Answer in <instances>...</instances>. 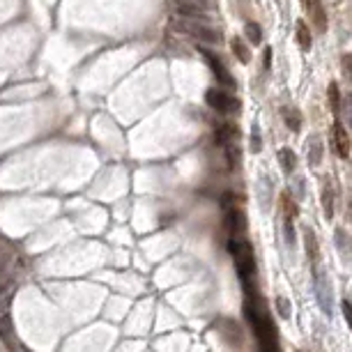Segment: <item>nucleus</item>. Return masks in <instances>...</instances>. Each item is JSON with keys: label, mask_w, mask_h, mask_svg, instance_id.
<instances>
[{"label": "nucleus", "mask_w": 352, "mask_h": 352, "mask_svg": "<svg viewBox=\"0 0 352 352\" xmlns=\"http://www.w3.org/2000/svg\"><path fill=\"white\" fill-rule=\"evenodd\" d=\"M322 207H325L327 219L334 217V189H331L329 182L322 185Z\"/></svg>", "instance_id": "16"}, {"label": "nucleus", "mask_w": 352, "mask_h": 352, "mask_svg": "<svg viewBox=\"0 0 352 352\" xmlns=\"http://www.w3.org/2000/svg\"><path fill=\"white\" fill-rule=\"evenodd\" d=\"M331 138H334V147H336V154L341 159H345L350 154V136H347L345 127L336 122L334 129H331Z\"/></svg>", "instance_id": "7"}, {"label": "nucleus", "mask_w": 352, "mask_h": 352, "mask_svg": "<svg viewBox=\"0 0 352 352\" xmlns=\"http://www.w3.org/2000/svg\"><path fill=\"white\" fill-rule=\"evenodd\" d=\"M336 246H338V251H341L343 258H347V260L352 258V237L343 230V228L336 230Z\"/></svg>", "instance_id": "13"}, {"label": "nucleus", "mask_w": 352, "mask_h": 352, "mask_svg": "<svg viewBox=\"0 0 352 352\" xmlns=\"http://www.w3.org/2000/svg\"><path fill=\"white\" fill-rule=\"evenodd\" d=\"M233 136H235V129L223 122V125H219L217 129H214V143H217V145L228 147V143L233 141Z\"/></svg>", "instance_id": "15"}, {"label": "nucleus", "mask_w": 352, "mask_h": 352, "mask_svg": "<svg viewBox=\"0 0 352 352\" xmlns=\"http://www.w3.org/2000/svg\"><path fill=\"white\" fill-rule=\"evenodd\" d=\"M230 46H233V51H235V55H237V60L242 62V65H246L251 60V55H249V49H246V44L242 42V39H237L235 37L233 42H230Z\"/></svg>", "instance_id": "17"}, {"label": "nucleus", "mask_w": 352, "mask_h": 352, "mask_svg": "<svg viewBox=\"0 0 352 352\" xmlns=\"http://www.w3.org/2000/svg\"><path fill=\"white\" fill-rule=\"evenodd\" d=\"M343 67H345V74L350 76V81H352V55H345V58H343Z\"/></svg>", "instance_id": "28"}, {"label": "nucleus", "mask_w": 352, "mask_h": 352, "mask_svg": "<svg viewBox=\"0 0 352 352\" xmlns=\"http://www.w3.org/2000/svg\"><path fill=\"white\" fill-rule=\"evenodd\" d=\"M341 309H343V318H345V320H347V325L352 327V302H347V299H345Z\"/></svg>", "instance_id": "26"}, {"label": "nucleus", "mask_w": 352, "mask_h": 352, "mask_svg": "<svg viewBox=\"0 0 352 352\" xmlns=\"http://www.w3.org/2000/svg\"><path fill=\"white\" fill-rule=\"evenodd\" d=\"M260 150H262V136H260V127L253 125V129H251V152Z\"/></svg>", "instance_id": "23"}, {"label": "nucleus", "mask_w": 352, "mask_h": 352, "mask_svg": "<svg viewBox=\"0 0 352 352\" xmlns=\"http://www.w3.org/2000/svg\"><path fill=\"white\" fill-rule=\"evenodd\" d=\"M281 205H283V217H286V219H290V221H293V219L299 214L297 205H295V203L290 201V196H288V194H283V201H281Z\"/></svg>", "instance_id": "21"}, {"label": "nucleus", "mask_w": 352, "mask_h": 352, "mask_svg": "<svg viewBox=\"0 0 352 352\" xmlns=\"http://www.w3.org/2000/svg\"><path fill=\"white\" fill-rule=\"evenodd\" d=\"M175 26H178L182 33L191 35V37H196V39H201V42H205V44H219L221 42L219 30H214L212 26H207V23H203V21L185 19V21H175Z\"/></svg>", "instance_id": "2"}, {"label": "nucleus", "mask_w": 352, "mask_h": 352, "mask_svg": "<svg viewBox=\"0 0 352 352\" xmlns=\"http://www.w3.org/2000/svg\"><path fill=\"white\" fill-rule=\"evenodd\" d=\"M283 230H286V242L293 246V244H295V230H293V221H290V219H286V223H283Z\"/></svg>", "instance_id": "25"}, {"label": "nucleus", "mask_w": 352, "mask_h": 352, "mask_svg": "<svg viewBox=\"0 0 352 352\" xmlns=\"http://www.w3.org/2000/svg\"><path fill=\"white\" fill-rule=\"evenodd\" d=\"M313 281H315V297H318L320 309L325 311L327 315H331V311H334V293H331V281L327 279V274H322L320 270H315Z\"/></svg>", "instance_id": "3"}, {"label": "nucleus", "mask_w": 352, "mask_h": 352, "mask_svg": "<svg viewBox=\"0 0 352 352\" xmlns=\"http://www.w3.org/2000/svg\"><path fill=\"white\" fill-rule=\"evenodd\" d=\"M345 115H347V122H350V127H352V95L345 97Z\"/></svg>", "instance_id": "27"}, {"label": "nucleus", "mask_w": 352, "mask_h": 352, "mask_svg": "<svg viewBox=\"0 0 352 352\" xmlns=\"http://www.w3.org/2000/svg\"><path fill=\"white\" fill-rule=\"evenodd\" d=\"M228 253L233 258L235 267H237V274L242 279H249L255 274V258H253V249L246 239L233 237L228 242Z\"/></svg>", "instance_id": "1"}, {"label": "nucleus", "mask_w": 352, "mask_h": 352, "mask_svg": "<svg viewBox=\"0 0 352 352\" xmlns=\"http://www.w3.org/2000/svg\"><path fill=\"white\" fill-rule=\"evenodd\" d=\"M350 217H352V203H350Z\"/></svg>", "instance_id": "30"}, {"label": "nucleus", "mask_w": 352, "mask_h": 352, "mask_svg": "<svg viewBox=\"0 0 352 352\" xmlns=\"http://www.w3.org/2000/svg\"><path fill=\"white\" fill-rule=\"evenodd\" d=\"M306 5H309V14H311V19H313L315 28H318V30H325L327 28V14H325L322 3H320V0H306Z\"/></svg>", "instance_id": "9"}, {"label": "nucleus", "mask_w": 352, "mask_h": 352, "mask_svg": "<svg viewBox=\"0 0 352 352\" xmlns=\"http://www.w3.org/2000/svg\"><path fill=\"white\" fill-rule=\"evenodd\" d=\"M244 33H246V39H249L253 46H258V44L262 42V33H260V26H258V23H246Z\"/></svg>", "instance_id": "20"}, {"label": "nucleus", "mask_w": 352, "mask_h": 352, "mask_svg": "<svg viewBox=\"0 0 352 352\" xmlns=\"http://www.w3.org/2000/svg\"><path fill=\"white\" fill-rule=\"evenodd\" d=\"M201 53L205 55V60H207V62H210V67H212V74L217 76V81L221 83V85H226V87H233V76L228 74L226 65H223L221 60H219L217 55H212L210 51H205V49H201Z\"/></svg>", "instance_id": "6"}, {"label": "nucleus", "mask_w": 352, "mask_h": 352, "mask_svg": "<svg viewBox=\"0 0 352 352\" xmlns=\"http://www.w3.org/2000/svg\"><path fill=\"white\" fill-rule=\"evenodd\" d=\"M279 161H281L283 173H293L295 166H297V157H295V152L290 147H281L279 150Z\"/></svg>", "instance_id": "14"}, {"label": "nucleus", "mask_w": 352, "mask_h": 352, "mask_svg": "<svg viewBox=\"0 0 352 352\" xmlns=\"http://www.w3.org/2000/svg\"><path fill=\"white\" fill-rule=\"evenodd\" d=\"M175 12L182 19H201L207 12V0H173Z\"/></svg>", "instance_id": "5"}, {"label": "nucleus", "mask_w": 352, "mask_h": 352, "mask_svg": "<svg viewBox=\"0 0 352 352\" xmlns=\"http://www.w3.org/2000/svg\"><path fill=\"white\" fill-rule=\"evenodd\" d=\"M205 102H207V106L214 109L217 113H233V111H237V102H235L226 90H221V87H212V90H207Z\"/></svg>", "instance_id": "4"}, {"label": "nucleus", "mask_w": 352, "mask_h": 352, "mask_svg": "<svg viewBox=\"0 0 352 352\" xmlns=\"http://www.w3.org/2000/svg\"><path fill=\"white\" fill-rule=\"evenodd\" d=\"M306 157H309L311 166H318L322 161V141H320L318 136H311L309 145H306Z\"/></svg>", "instance_id": "12"}, {"label": "nucleus", "mask_w": 352, "mask_h": 352, "mask_svg": "<svg viewBox=\"0 0 352 352\" xmlns=\"http://www.w3.org/2000/svg\"><path fill=\"white\" fill-rule=\"evenodd\" d=\"M226 223H228V233L233 235V237H237V235H242L246 230V217H244L242 210H235V207L228 210Z\"/></svg>", "instance_id": "8"}, {"label": "nucleus", "mask_w": 352, "mask_h": 352, "mask_svg": "<svg viewBox=\"0 0 352 352\" xmlns=\"http://www.w3.org/2000/svg\"><path fill=\"white\" fill-rule=\"evenodd\" d=\"M281 115H283V122H286L288 129H293V131L299 129V125H302V115H299V111L295 109L293 104L283 106V109H281Z\"/></svg>", "instance_id": "11"}, {"label": "nucleus", "mask_w": 352, "mask_h": 352, "mask_svg": "<svg viewBox=\"0 0 352 352\" xmlns=\"http://www.w3.org/2000/svg\"><path fill=\"white\" fill-rule=\"evenodd\" d=\"M277 309H279V315H281L283 320H290V313H293V306H290V299H286L283 295H279L277 299Z\"/></svg>", "instance_id": "22"}, {"label": "nucleus", "mask_w": 352, "mask_h": 352, "mask_svg": "<svg viewBox=\"0 0 352 352\" xmlns=\"http://www.w3.org/2000/svg\"><path fill=\"white\" fill-rule=\"evenodd\" d=\"M258 191H260V207L267 212L270 210V196H272V187H270V182H267V178L260 180Z\"/></svg>", "instance_id": "19"}, {"label": "nucleus", "mask_w": 352, "mask_h": 352, "mask_svg": "<svg viewBox=\"0 0 352 352\" xmlns=\"http://www.w3.org/2000/svg\"><path fill=\"white\" fill-rule=\"evenodd\" d=\"M270 62H272V49H265V60H262L265 69H270Z\"/></svg>", "instance_id": "29"}, {"label": "nucleus", "mask_w": 352, "mask_h": 352, "mask_svg": "<svg viewBox=\"0 0 352 352\" xmlns=\"http://www.w3.org/2000/svg\"><path fill=\"white\" fill-rule=\"evenodd\" d=\"M304 246H306V253H309V258H311V262H318V258H320V246H318V237H315V233H313V228H304Z\"/></svg>", "instance_id": "10"}, {"label": "nucleus", "mask_w": 352, "mask_h": 352, "mask_svg": "<svg viewBox=\"0 0 352 352\" xmlns=\"http://www.w3.org/2000/svg\"><path fill=\"white\" fill-rule=\"evenodd\" d=\"M297 42L304 51L311 49V33H309V28H306L304 21H297Z\"/></svg>", "instance_id": "18"}, {"label": "nucleus", "mask_w": 352, "mask_h": 352, "mask_svg": "<svg viewBox=\"0 0 352 352\" xmlns=\"http://www.w3.org/2000/svg\"><path fill=\"white\" fill-rule=\"evenodd\" d=\"M329 102H331V111H334V113L341 109V95H338V85H336V83L329 85Z\"/></svg>", "instance_id": "24"}]
</instances>
